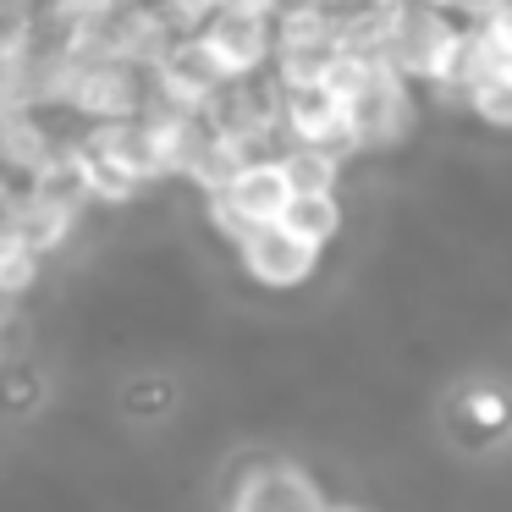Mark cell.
I'll list each match as a JSON object with an SVG mask.
<instances>
[{
	"instance_id": "cell-1",
	"label": "cell",
	"mask_w": 512,
	"mask_h": 512,
	"mask_svg": "<svg viewBox=\"0 0 512 512\" xmlns=\"http://www.w3.org/2000/svg\"><path fill=\"white\" fill-rule=\"evenodd\" d=\"M463 39V17L446 6H424V0H391L386 12V45L380 56L402 72L408 83H441Z\"/></svg>"
},
{
	"instance_id": "cell-2",
	"label": "cell",
	"mask_w": 512,
	"mask_h": 512,
	"mask_svg": "<svg viewBox=\"0 0 512 512\" xmlns=\"http://www.w3.org/2000/svg\"><path fill=\"white\" fill-rule=\"evenodd\" d=\"M413 89H419V83H408L386 56L369 61L364 78H358L353 89H347V100H342L353 155H358V149H391V144L408 138V127H413Z\"/></svg>"
},
{
	"instance_id": "cell-3",
	"label": "cell",
	"mask_w": 512,
	"mask_h": 512,
	"mask_svg": "<svg viewBox=\"0 0 512 512\" xmlns=\"http://www.w3.org/2000/svg\"><path fill=\"white\" fill-rule=\"evenodd\" d=\"M287 193L292 188H287V171H281V149L276 155L237 160V166L226 171V182L210 193V226L226 237V243H237L248 226L276 221L281 204H287Z\"/></svg>"
},
{
	"instance_id": "cell-4",
	"label": "cell",
	"mask_w": 512,
	"mask_h": 512,
	"mask_svg": "<svg viewBox=\"0 0 512 512\" xmlns=\"http://www.w3.org/2000/svg\"><path fill=\"white\" fill-rule=\"evenodd\" d=\"M232 254H237V265H243V276H254L265 292H292V287H303V281H314V270H320V259H325L314 243L292 237L287 226H276V221L248 226L232 243Z\"/></svg>"
},
{
	"instance_id": "cell-5",
	"label": "cell",
	"mask_w": 512,
	"mask_h": 512,
	"mask_svg": "<svg viewBox=\"0 0 512 512\" xmlns=\"http://www.w3.org/2000/svg\"><path fill=\"white\" fill-rule=\"evenodd\" d=\"M325 490L292 457H259L243 468V479L226 496V512H325Z\"/></svg>"
},
{
	"instance_id": "cell-6",
	"label": "cell",
	"mask_w": 512,
	"mask_h": 512,
	"mask_svg": "<svg viewBox=\"0 0 512 512\" xmlns=\"http://www.w3.org/2000/svg\"><path fill=\"white\" fill-rule=\"evenodd\" d=\"M149 78H155V100L182 105V111H204L221 94L226 72L215 67V56L204 50V39L193 28H177L166 39V50L149 61Z\"/></svg>"
},
{
	"instance_id": "cell-7",
	"label": "cell",
	"mask_w": 512,
	"mask_h": 512,
	"mask_svg": "<svg viewBox=\"0 0 512 512\" xmlns=\"http://www.w3.org/2000/svg\"><path fill=\"white\" fill-rule=\"evenodd\" d=\"M193 34L204 39V50L215 56V67H221L226 78H254V72H270V56H276V23H270V17L215 6Z\"/></svg>"
},
{
	"instance_id": "cell-8",
	"label": "cell",
	"mask_w": 512,
	"mask_h": 512,
	"mask_svg": "<svg viewBox=\"0 0 512 512\" xmlns=\"http://www.w3.org/2000/svg\"><path fill=\"white\" fill-rule=\"evenodd\" d=\"M276 116H281V138L287 144H325L336 155H353L342 94L325 89V83H281Z\"/></svg>"
},
{
	"instance_id": "cell-9",
	"label": "cell",
	"mask_w": 512,
	"mask_h": 512,
	"mask_svg": "<svg viewBox=\"0 0 512 512\" xmlns=\"http://www.w3.org/2000/svg\"><path fill=\"white\" fill-rule=\"evenodd\" d=\"M17 199H23V188L0 199V298H12V303L28 298L39 287V276H45V248L28 237Z\"/></svg>"
},
{
	"instance_id": "cell-10",
	"label": "cell",
	"mask_w": 512,
	"mask_h": 512,
	"mask_svg": "<svg viewBox=\"0 0 512 512\" xmlns=\"http://www.w3.org/2000/svg\"><path fill=\"white\" fill-rule=\"evenodd\" d=\"M342 221H347V210H342L336 193H287V204H281V215H276V226H287L292 237L314 243L320 254L342 237Z\"/></svg>"
},
{
	"instance_id": "cell-11",
	"label": "cell",
	"mask_w": 512,
	"mask_h": 512,
	"mask_svg": "<svg viewBox=\"0 0 512 512\" xmlns=\"http://www.w3.org/2000/svg\"><path fill=\"white\" fill-rule=\"evenodd\" d=\"M342 166L347 155L325 144H281V171H287L292 193H336L342 188Z\"/></svg>"
},
{
	"instance_id": "cell-12",
	"label": "cell",
	"mask_w": 512,
	"mask_h": 512,
	"mask_svg": "<svg viewBox=\"0 0 512 512\" xmlns=\"http://www.w3.org/2000/svg\"><path fill=\"white\" fill-rule=\"evenodd\" d=\"M463 105L485 127L512 133V67H490L485 78H474V83H468V94H463Z\"/></svg>"
},
{
	"instance_id": "cell-13",
	"label": "cell",
	"mask_w": 512,
	"mask_h": 512,
	"mask_svg": "<svg viewBox=\"0 0 512 512\" xmlns=\"http://www.w3.org/2000/svg\"><path fill=\"white\" fill-rule=\"evenodd\" d=\"M479 34L490 39L501 67H512V0H501V6H490V17H479Z\"/></svg>"
},
{
	"instance_id": "cell-14",
	"label": "cell",
	"mask_w": 512,
	"mask_h": 512,
	"mask_svg": "<svg viewBox=\"0 0 512 512\" xmlns=\"http://www.w3.org/2000/svg\"><path fill=\"white\" fill-rule=\"evenodd\" d=\"M160 12H166L177 28H199L204 17L215 12V0H160Z\"/></svg>"
},
{
	"instance_id": "cell-15",
	"label": "cell",
	"mask_w": 512,
	"mask_h": 512,
	"mask_svg": "<svg viewBox=\"0 0 512 512\" xmlns=\"http://www.w3.org/2000/svg\"><path fill=\"white\" fill-rule=\"evenodd\" d=\"M468 413H474L479 424H501L507 419V397H501V391H474V397H468Z\"/></svg>"
},
{
	"instance_id": "cell-16",
	"label": "cell",
	"mask_w": 512,
	"mask_h": 512,
	"mask_svg": "<svg viewBox=\"0 0 512 512\" xmlns=\"http://www.w3.org/2000/svg\"><path fill=\"white\" fill-rule=\"evenodd\" d=\"M215 6H232V12H259V17H276L281 0H215Z\"/></svg>"
},
{
	"instance_id": "cell-17",
	"label": "cell",
	"mask_w": 512,
	"mask_h": 512,
	"mask_svg": "<svg viewBox=\"0 0 512 512\" xmlns=\"http://www.w3.org/2000/svg\"><path fill=\"white\" fill-rule=\"evenodd\" d=\"M6 325H12V298H0V336H6Z\"/></svg>"
},
{
	"instance_id": "cell-18",
	"label": "cell",
	"mask_w": 512,
	"mask_h": 512,
	"mask_svg": "<svg viewBox=\"0 0 512 512\" xmlns=\"http://www.w3.org/2000/svg\"><path fill=\"white\" fill-rule=\"evenodd\" d=\"M325 512H364V507H353V501H325Z\"/></svg>"
},
{
	"instance_id": "cell-19",
	"label": "cell",
	"mask_w": 512,
	"mask_h": 512,
	"mask_svg": "<svg viewBox=\"0 0 512 512\" xmlns=\"http://www.w3.org/2000/svg\"><path fill=\"white\" fill-rule=\"evenodd\" d=\"M424 6H446V12H457V6H463V0H424Z\"/></svg>"
}]
</instances>
